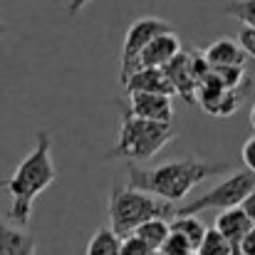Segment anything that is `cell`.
Returning <instances> with one entry per match:
<instances>
[{
  "label": "cell",
  "mask_w": 255,
  "mask_h": 255,
  "mask_svg": "<svg viewBox=\"0 0 255 255\" xmlns=\"http://www.w3.org/2000/svg\"><path fill=\"white\" fill-rule=\"evenodd\" d=\"M57 181V166L52 159V136L47 131H40L35 139V149L17 164L10 178L0 181V188L10 193V211L7 218L25 228L32 216L35 198L47 191Z\"/></svg>",
  "instance_id": "obj_1"
},
{
  "label": "cell",
  "mask_w": 255,
  "mask_h": 255,
  "mask_svg": "<svg viewBox=\"0 0 255 255\" xmlns=\"http://www.w3.org/2000/svg\"><path fill=\"white\" fill-rule=\"evenodd\" d=\"M129 169V186L149 191L164 201H181L188 196L193 186H198L206 178L221 176L231 169L228 161H201V159H173L154 169H139L134 161Z\"/></svg>",
  "instance_id": "obj_2"
},
{
  "label": "cell",
  "mask_w": 255,
  "mask_h": 255,
  "mask_svg": "<svg viewBox=\"0 0 255 255\" xmlns=\"http://www.w3.org/2000/svg\"><path fill=\"white\" fill-rule=\"evenodd\" d=\"M176 129L173 122H154L136 117L131 109L122 112L119 139L107 151L104 159H124V161H149L154 159L169 141H173Z\"/></svg>",
  "instance_id": "obj_3"
},
{
  "label": "cell",
  "mask_w": 255,
  "mask_h": 255,
  "mask_svg": "<svg viewBox=\"0 0 255 255\" xmlns=\"http://www.w3.org/2000/svg\"><path fill=\"white\" fill-rule=\"evenodd\" d=\"M173 203L149 191L114 183L109 191V226L124 238L149 218H173Z\"/></svg>",
  "instance_id": "obj_4"
},
{
  "label": "cell",
  "mask_w": 255,
  "mask_h": 255,
  "mask_svg": "<svg viewBox=\"0 0 255 255\" xmlns=\"http://www.w3.org/2000/svg\"><path fill=\"white\" fill-rule=\"evenodd\" d=\"M255 188V171L243 169L231 173L228 178H223L221 183H216L211 191H206L203 196L178 206L173 211V216H181V213H201V211H211V208H233V206H241L243 198Z\"/></svg>",
  "instance_id": "obj_5"
},
{
  "label": "cell",
  "mask_w": 255,
  "mask_h": 255,
  "mask_svg": "<svg viewBox=\"0 0 255 255\" xmlns=\"http://www.w3.org/2000/svg\"><path fill=\"white\" fill-rule=\"evenodd\" d=\"M173 30L166 20H159V17H139L129 25L127 35H124V45H122V85L129 80L131 72L139 70V57L144 52V47L161 32Z\"/></svg>",
  "instance_id": "obj_6"
},
{
  "label": "cell",
  "mask_w": 255,
  "mask_h": 255,
  "mask_svg": "<svg viewBox=\"0 0 255 255\" xmlns=\"http://www.w3.org/2000/svg\"><path fill=\"white\" fill-rule=\"evenodd\" d=\"M243 99H246V89H231L221 85V80L213 75V67H211V72L198 85L196 104H201V109L211 117H231L238 112Z\"/></svg>",
  "instance_id": "obj_7"
},
{
  "label": "cell",
  "mask_w": 255,
  "mask_h": 255,
  "mask_svg": "<svg viewBox=\"0 0 255 255\" xmlns=\"http://www.w3.org/2000/svg\"><path fill=\"white\" fill-rule=\"evenodd\" d=\"M166 77L173 85V92L186 102V104H196V97H198V80L193 75V67H191V52L181 50L169 65L164 67Z\"/></svg>",
  "instance_id": "obj_8"
},
{
  "label": "cell",
  "mask_w": 255,
  "mask_h": 255,
  "mask_svg": "<svg viewBox=\"0 0 255 255\" xmlns=\"http://www.w3.org/2000/svg\"><path fill=\"white\" fill-rule=\"evenodd\" d=\"M129 109L136 117L154 122H173V102L171 94L156 92H129Z\"/></svg>",
  "instance_id": "obj_9"
},
{
  "label": "cell",
  "mask_w": 255,
  "mask_h": 255,
  "mask_svg": "<svg viewBox=\"0 0 255 255\" xmlns=\"http://www.w3.org/2000/svg\"><path fill=\"white\" fill-rule=\"evenodd\" d=\"M178 52H181V40L176 37L173 30H166V32L156 35L144 47V52L139 57V70L141 67H166Z\"/></svg>",
  "instance_id": "obj_10"
},
{
  "label": "cell",
  "mask_w": 255,
  "mask_h": 255,
  "mask_svg": "<svg viewBox=\"0 0 255 255\" xmlns=\"http://www.w3.org/2000/svg\"><path fill=\"white\" fill-rule=\"evenodd\" d=\"M122 87L127 89V94L129 92H156V94H171V97L176 94L164 67H141V70L131 72L129 80Z\"/></svg>",
  "instance_id": "obj_11"
},
{
  "label": "cell",
  "mask_w": 255,
  "mask_h": 255,
  "mask_svg": "<svg viewBox=\"0 0 255 255\" xmlns=\"http://www.w3.org/2000/svg\"><path fill=\"white\" fill-rule=\"evenodd\" d=\"M253 226V221L248 218V213L243 211V206H233V208H223L216 216V228L233 243V248L238 251L241 238L248 233V228Z\"/></svg>",
  "instance_id": "obj_12"
},
{
  "label": "cell",
  "mask_w": 255,
  "mask_h": 255,
  "mask_svg": "<svg viewBox=\"0 0 255 255\" xmlns=\"http://www.w3.org/2000/svg\"><path fill=\"white\" fill-rule=\"evenodd\" d=\"M206 60L211 62V67H226V65H246V57L248 52L241 47V42L236 40H228V37H221L216 42H211L206 50H203Z\"/></svg>",
  "instance_id": "obj_13"
},
{
  "label": "cell",
  "mask_w": 255,
  "mask_h": 255,
  "mask_svg": "<svg viewBox=\"0 0 255 255\" xmlns=\"http://www.w3.org/2000/svg\"><path fill=\"white\" fill-rule=\"evenodd\" d=\"M0 255H35V238L22 228H10L0 216Z\"/></svg>",
  "instance_id": "obj_14"
},
{
  "label": "cell",
  "mask_w": 255,
  "mask_h": 255,
  "mask_svg": "<svg viewBox=\"0 0 255 255\" xmlns=\"http://www.w3.org/2000/svg\"><path fill=\"white\" fill-rule=\"evenodd\" d=\"M87 255H122V236L112 226L99 228L87 243Z\"/></svg>",
  "instance_id": "obj_15"
},
{
  "label": "cell",
  "mask_w": 255,
  "mask_h": 255,
  "mask_svg": "<svg viewBox=\"0 0 255 255\" xmlns=\"http://www.w3.org/2000/svg\"><path fill=\"white\" fill-rule=\"evenodd\" d=\"M171 231H176V233H181L191 246H193V251L198 248V243L203 241V236H206V223L201 221V218H196V213H181V216H173V221H171Z\"/></svg>",
  "instance_id": "obj_16"
},
{
  "label": "cell",
  "mask_w": 255,
  "mask_h": 255,
  "mask_svg": "<svg viewBox=\"0 0 255 255\" xmlns=\"http://www.w3.org/2000/svg\"><path fill=\"white\" fill-rule=\"evenodd\" d=\"M141 241H146L154 251H159L161 246H164V241L169 238L171 233V221L169 218H149V221H144L136 231H134Z\"/></svg>",
  "instance_id": "obj_17"
},
{
  "label": "cell",
  "mask_w": 255,
  "mask_h": 255,
  "mask_svg": "<svg viewBox=\"0 0 255 255\" xmlns=\"http://www.w3.org/2000/svg\"><path fill=\"white\" fill-rule=\"evenodd\" d=\"M196 255H238V251L218 228H208L203 241L196 248Z\"/></svg>",
  "instance_id": "obj_18"
},
{
  "label": "cell",
  "mask_w": 255,
  "mask_h": 255,
  "mask_svg": "<svg viewBox=\"0 0 255 255\" xmlns=\"http://www.w3.org/2000/svg\"><path fill=\"white\" fill-rule=\"evenodd\" d=\"M223 12L248 27H255V0H228L223 5Z\"/></svg>",
  "instance_id": "obj_19"
},
{
  "label": "cell",
  "mask_w": 255,
  "mask_h": 255,
  "mask_svg": "<svg viewBox=\"0 0 255 255\" xmlns=\"http://www.w3.org/2000/svg\"><path fill=\"white\" fill-rule=\"evenodd\" d=\"M151 253H154V248L146 241H141L136 233H129V236L122 238V255H151Z\"/></svg>",
  "instance_id": "obj_20"
},
{
  "label": "cell",
  "mask_w": 255,
  "mask_h": 255,
  "mask_svg": "<svg viewBox=\"0 0 255 255\" xmlns=\"http://www.w3.org/2000/svg\"><path fill=\"white\" fill-rule=\"evenodd\" d=\"M161 251L166 255H188L193 253V246L181 236V233H176V231H171L169 238L164 241V246H161Z\"/></svg>",
  "instance_id": "obj_21"
},
{
  "label": "cell",
  "mask_w": 255,
  "mask_h": 255,
  "mask_svg": "<svg viewBox=\"0 0 255 255\" xmlns=\"http://www.w3.org/2000/svg\"><path fill=\"white\" fill-rule=\"evenodd\" d=\"M238 42H241V47L248 52V57L255 60V27L243 25V30L238 32Z\"/></svg>",
  "instance_id": "obj_22"
},
{
  "label": "cell",
  "mask_w": 255,
  "mask_h": 255,
  "mask_svg": "<svg viewBox=\"0 0 255 255\" xmlns=\"http://www.w3.org/2000/svg\"><path fill=\"white\" fill-rule=\"evenodd\" d=\"M238 255H255V223L251 226V228H248V233L241 238Z\"/></svg>",
  "instance_id": "obj_23"
},
{
  "label": "cell",
  "mask_w": 255,
  "mask_h": 255,
  "mask_svg": "<svg viewBox=\"0 0 255 255\" xmlns=\"http://www.w3.org/2000/svg\"><path fill=\"white\" fill-rule=\"evenodd\" d=\"M241 159H243L246 169L255 171V136H251V139L243 144V149H241Z\"/></svg>",
  "instance_id": "obj_24"
},
{
  "label": "cell",
  "mask_w": 255,
  "mask_h": 255,
  "mask_svg": "<svg viewBox=\"0 0 255 255\" xmlns=\"http://www.w3.org/2000/svg\"><path fill=\"white\" fill-rule=\"evenodd\" d=\"M241 206H243V211L248 213V218L255 223V188L246 196V198H243V203H241Z\"/></svg>",
  "instance_id": "obj_25"
},
{
  "label": "cell",
  "mask_w": 255,
  "mask_h": 255,
  "mask_svg": "<svg viewBox=\"0 0 255 255\" xmlns=\"http://www.w3.org/2000/svg\"><path fill=\"white\" fill-rule=\"evenodd\" d=\"M89 2H92V0H70V2H67V12H70V15H77Z\"/></svg>",
  "instance_id": "obj_26"
},
{
  "label": "cell",
  "mask_w": 255,
  "mask_h": 255,
  "mask_svg": "<svg viewBox=\"0 0 255 255\" xmlns=\"http://www.w3.org/2000/svg\"><path fill=\"white\" fill-rule=\"evenodd\" d=\"M251 127L255 129V104H253V109H251Z\"/></svg>",
  "instance_id": "obj_27"
},
{
  "label": "cell",
  "mask_w": 255,
  "mask_h": 255,
  "mask_svg": "<svg viewBox=\"0 0 255 255\" xmlns=\"http://www.w3.org/2000/svg\"><path fill=\"white\" fill-rule=\"evenodd\" d=\"M151 255H166V253H164V251L159 248V251H154V253H151Z\"/></svg>",
  "instance_id": "obj_28"
},
{
  "label": "cell",
  "mask_w": 255,
  "mask_h": 255,
  "mask_svg": "<svg viewBox=\"0 0 255 255\" xmlns=\"http://www.w3.org/2000/svg\"><path fill=\"white\" fill-rule=\"evenodd\" d=\"M2 32H5V25H2V22H0V37H2Z\"/></svg>",
  "instance_id": "obj_29"
},
{
  "label": "cell",
  "mask_w": 255,
  "mask_h": 255,
  "mask_svg": "<svg viewBox=\"0 0 255 255\" xmlns=\"http://www.w3.org/2000/svg\"><path fill=\"white\" fill-rule=\"evenodd\" d=\"M188 255H196V251H193V253H188Z\"/></svg>",
  "instance_id": "obj_30"
}]
</instances>
